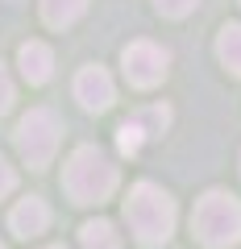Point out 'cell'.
Instances as JSON below:
<instances>
[{
  "mask_svg": "<svg viewBox=\"0 0 241 249\" xmlns=\"http://www.w3.org/2000/svg\"><path fill=\"white\" fill-rule=\"evenodd\" d=\"M79 241H83V249H121V237H116V229L108 220H88L79 229Z\"/></svg>",
  "mask_w": 241,
  "mask_h": 249,
  "instance_id": "obj_10",
  "label": "cell"
},
{
  "mask_svg": "<svg viewBox=\"0 0 241 249\" xmlns=\"http://www.w3.org/2000/svg\"><path fill=\"white\" fill-rule=\"evenodd\" d=\"M142 142H146V133L137 129L133 121H125L121 129H116V145H121L125 154H137V150H142Z\"/></svg>",
  "mask_w": 241,
  "mask_h": 249,
  "instance_id": "obj_13",
  "label": "cell"
},
{
  "mask_svg": "<svg viewBox=\"0 0 241 249\" xmlns=\"http://www.w3.org/2000/svg\"><path fill=\"white\" fill-rule=\"evenodd\" d=\"M216 54L233 75H241V25H224L216 37Z\"/></svg>",
  "mask_w": 241,
  "mask_h": 249,
  "instance_id": "obj_11",
  "label": "cell"
},
{
  "mask_svg": "<svg viewBox=\"0 0 241 249\" xmlns=\"http://www.w3.org/2000/svg\"><path fill=\"white\" fill-rule=\"evenodd\" d=\"M50 249H63V245H50Z\"/></svg>",
  "mask_w": 241,
  "mask_h": 249,
  "instance_id": "obj_17",
  "label": "cell"
},
{
  "mask_svg": "<svg viewBox=\"0 0 241 249\" xmlns=\"http://www.w3.org/2000/svg\"><path fill=\"white\" fill-rule=\"evenodd\" d=\"M13 187H17V170H13V166H9V162H4V158H0V199H4V196H9V191H13Z\"/></svg>",
  "mask_w": 241,
  "mask_h": 249,
  "instance_id": "obj_16",
  "label": "cell"
},
{
  "mask_svg": "<svg viewBox=\"0 0 241 249\" xmlns=\"http://www.w3.org/2000/svg\"><path fill=\"white\" fill-rule=\"evenodd\" d=\"M196 4H200V0H158V13H162V17H187Z\"/></svg>",
  "mask_w": 241,
  "mask_h": 249,
  "instance_id": "obj_14",
  "label": "cell"
},
{
  "mask_svg": "<svg viewBox=\"0 0 241 249\" xmlns=\"http://www.w3.org/2000/svg\"><path fill=\"white\" fill-rule=\"evenodd\" d=\"M75 100H79L88 112H104V108H112L116 91H112V79H108L104 67H83V71L75 75Z\"/></svg>",
  "mask_w": 241,
  "mask_h": 249,
  "instance_id": "obj_6",
  "label": "cell"
},
{
  "mask_svg": "<svg viewBox=\"0 0 241 249\" xmlns=\"http://www.w3.org/2000/svg\"><path fill=\"white\" fill-rule=\"evenodd\" d=\"M191 232L208 249L237 245L241 241V204L229 191H208V196H200L196 212H191Z\"/></svg>",
  "mask_w": 241,
  "mask_h": 249,
  "instance_id": "obj_3",
  "label": "cell"
},
{
  "mask_svg": "<svg viewBox=\"0 0 241 249\" xmlns=\"http://www.w3.org/2000/svg\"><path fill=\"white\" fill-rule=\"evenodd\" d=\"M58 133H63V124H58V116H54L50 108H29V112L21 116V124H17L21 158H25L34 170L50 166L54 150H58Z\"/></svg>",
  "mask_w": 241,
  "mask_h": 249,
  "instance_id": "obj_4",
  "label": "cell"
},
{
  "mask_svg": "<svg viewBox=\"0 0 241 249\" xmlns=\"http://www.w3.org/2000/svg\"><path fill=\"white\" fill-rule=\"evenodd\" d=\"M17 58H21V75H25L29 83H46V79H50L54 54H50V46H46V42H25Z\"/></svg>",
  "mask_w": 241,
  "mask_h": 249,
  "instance_id": "obj_8",
  "label": "cell"
},
{
  "mask_svg": "<svg viewBox=\"0 0 241 249\" xmlns=\"http://www.w3.org/2000/svg\"><path fill=\"white\" fill-rule=\"evenodd\" d=\"M46 224H50V208L42 204L37 196H29V199H21L17 208H13V216H9V229L17 232V237H37V232H46Z\"/></svg>",
  "mask_w": 241,
  "mask_h": 249,
  "instance_id": "obj_7",
  "label": "cell"
},
{
  "mask_svg": "<svg viewBox=\"0 0 241 249\" xmlns=\"http://www.w3.org/2000/svg\"><path fill=\"white\" fill-rule=\"evenodd\" d=\"M83 9H88V0H42V17H46V25H54V29L75 25V21L83 17Z\"/></svg>",
  "mask_w": 241,
  "mask_h": 249,
  "instance_id": "obj_9",
  "label": "cell"
},
{
  "mask_svg": "<svg viewBox=\"0 0 241 249\" xmlns=\"http://www.w3.org/2000/svg\"><path fill=\"white\" fill-rule=\"evenodd\" d=\"M0 249H4V245H0Z\"/></svg>",
  "mask_w": 241,
  "mask_h": 249,
  "instance_id": "obj_18",
  "label": "cell"
},
{
  "mask_svg": "<svg viewBox=\"0 0 241 249\" xmlns=\"http://www.w3.org/2000/svg\"><path fill=\"white\" fill-rule=\"evenodd\" d=\"M63 187L75 204H104L116 191V162L108 158L100 145H79L67 158L63 170Z\"/></svg>",
  "mask_w": 241,
  "mask_h": 249,
  "instance_id": "obj_1",
  "label": "cell"
},
{
  "mask_svg": "<svg viewBox=\"0 0 241 249\" xmlns=\"http://www.w3.org/2000/svg\"><path fill=\"white\" fill-rule=\"evenodd\" d=\"M121 62H125V79L133 83V88H154V83H162V75H167L170 54L162 50V46H154V42H129L125 54H121Z\"/></svg>",
  "mask_w": 241,
  "mask_h": 249,
  "instance_id": "obj_5",
  "label": "cell"
},
{
  "mask_svg": "<svg viewBox=\"0 0 241 249\" xmlns=\"http://www.w3.org/2000/svg\"><path fill=\"white\" fill-rule=\"evenodd\" d=\"M9 108H13V79H9V71L0 67V116L9 112Z\"/></svg>",
  "mask_w": 241,
  "mask_h": 249,
  "instance_id": "obj_15",
  "label": "cell"
},
{
  "mask_svg": "<svg viewBox=\"0 0 241 249\" xmlns=\"http://www.w3.org/2000/svg\"><path fill=\"white\" fill-rule=\"evenodd\" d=\"M125 220L142 245H167L175 232V199L154 183H137L125 199Z\"/></svg>",
  "mask_w": 241,
  "mask_h": 249,
  "instance_id": "obj_2",
  "label": "cell"
},
{
  "mask_svg": "<svg viewBox=\"0 0 241 249\" xmlns=\"http://www.w3.org/2000/svg\"><path fill=\"white\" fill-rule=\"evenodd\" d=\"M129 121H133L137 129H142V133L150 137V133H162V129H167V124H170V112H167V108H162V104H154V108H146V112L129 116Z\"/></svg>",
  "mask_w": 241,
  "mask_h": 249,
  "instance_id": "obj_12",
  "label": "cell"
}]
</instances>
